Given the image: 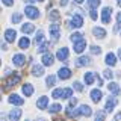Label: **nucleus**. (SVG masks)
Returning <instances> with one entry per match:
<instances>
[{"label": "nucleus", "mask_w": 121, "mask_h": 121, "mask_svg": "<svg viewBox=\"0 0 121 121\" xmlns=\"http://www.w3.org/2000/svg\"><path fill=\"white\" fill-rule=\"evenodd\" d=\"M20 82V74H11L9 77L5 80V88H11V86H15L17 83Z\"/></svg>", "instance_id": "nucleus-1"}, {"label": "nucleus", "mask_w": 121, "mask_h": 121, "mask_svg": "<svg viewBox=\"0 0 121 121\" xmlns=\"http://www.w3.org/2000/svg\"><path fill=\"white\" fill-rule=\"evenodd\" d=\"M24 14H26V17L32 18V20L39 17V11H38V8H33V6H26L24 8Z\"/></svg>", "instance_id": "nucleus-2"}, {"label": "nucleus", "mask_w": 121, "mask_h": 121, "mask_svg": "<svg viewBox=\"0 0 121 121\" xmlns=\"http://www.w3.org/2000/svg\"><path fill=\"white\" fill-rule=\"evenodd\" d=\"M111 14H112V8L111 6L103 8V11H101V21H103L104 24L111 23Z\"/></svg>", "instance_id": "nucleus-3"}, {"label": "nucleus", "mask_w": 121, "mask_h": 121, "mask_svg": "<svg viewBox=\"0 0 121 121\" xmlns=\"http://www.w3.org/2000/svg\"><path fill=\"white\" fill-rule=\"evenodd\" d=\"M82 24H83L82 15H73V18H71V21H70V27L79 29V27H82Z\"/></svg>", "instance_id": "nucleus-4"}, {"label": "nucleus", "mask_w": 121, "mask_h": 121, "mask_svg": "<svg viewBox=\"0 0 121 121\" xmlns=\"http://www.w3.org/2000/svg\"><path fill=\"white\" fill-rule=\"evenodd\" d=\"M48 32H50V36H52L55 41L59 39V36H60V29H59L58 24H50V27H48Z\"/></svg>", "instance_id": "nucleus-5"}, {"label": "nucleus", "mask_w": 121, "mask_h": 121, "mask_svg": "<svg viewBox=\"0 0 121 121\" xmlns=\"http://www.w3.org/2000/svg\"><path fill=\"white\" fill-rule=\"evenodd\" d=\"M12 62H14L15 67H23V65L26 64V56L21 55V53H18V55H14Z\"/></svg>", "instance_id": "nucleus-6"}, {"label": "nucleus", "mask_w": 121, "mask_h": 121, "mask_svg": "<svg viewBox=\"0 0 121 121\" xmlns=\"http://www.w3.org/2000/svg\"><path fill=\"white\" fill-rule=\"evenodd\" d=\"M8 101H9L11 104H15V106H21L24 103V100H23L20 95H17V94H11L9 98H8Z\"/></svg>", "instance_id": "nucleus-7"}, {"label": "nucleus", "mask_w": 121, "mask_h": 121, "mask_svg": "<svg viewBox=\"0 0 121 121\" xmlns=\"http://www.w3.org/2000/svg\"><path fill=\"white\" fill-rule=\"evenodd\" d=\"M15 38H17V32L14 29H6L5 30V39L6 43H14Z\"/></svg>", "instance_id": "nucleus-8"}, {"label": "nucleus", "mask_w": 121, "mask_h": 121, "mask_svg": "<svg viewBox=\"0 0 121 121\" xmlns=\"http://www.w3.org/2000/svg\"><path fill=\"white\" fill-rule=\"evenodd\" d=\"M53 62H55V56L52 55V53H44L43 55V64L45 67H50L53 65Z\"/></svg>", "instance_id": "nucleus-9"}, {"label": "nucleus", "mask_w": 121, "mask_h": 121, "mask_svg": "<svg viewBox=\"0 0 121 121\" xmlns=\"http://www.w3.org/2000/svg\"><path fill=\"white\" fill-rule=\"evenodd\" d=\"M58 76H59V79H62V80H67V79H70V76H71V70L67 68V67H64V68H60L58 71Z\"/></svg>", "instance_id": "nucleus-10"}, {"label": "nucleus", "mask_w": 121, "mask_h": 121, "mask_svg": "<svg viewBox=\"0 0 121 121\" xmlns=\"http://www.w3.org/2000/svg\"><path fill=\"white\" fill-rule=\"evenodd\" d=\"M36 106H38V109H47V106H48V97H45V95H43V97H39L38 98V101H36Z\"/></svg>", "instance_id": "nucleus-11"}, {"label": "nucleus", "mask_w": 121, "mask_h": 121, "mask_svg": "<svg viewBox=\"0 0 121 121\" xmlns=\"http://www.w3.org/2000/svg\"><path fill=\"white\" fill-rule=\"evenodd\" d=\"M85 48H86V41L83 39V38L80 41H77V43H74V52L76 53H82Z\"/></svg>", "instance_id": "nucleus-12"}, {"label": "nucleus", "mask_w": 121, "mask_h": 121, "mask_svg": "<svg viewBox=\"0 0 121 121\" xmlns=\"http://www.w3.org/2000/svg\"><path fill=\"white\" fill-rule=\"evenodd\" d=\"M79 112H80L82 117H91L92 115V109H91L88 104H82L80 108H79Z\"/></svg>", "instance_id": "nucleus-13"}, {"label": "nucleus", "mask_w": 121, "mask_h": 121, "mask_svg": "<svg viewBox=\"0 0 121 121\" xmlns=\"http://www.w3.org/2000/svg\"><path fill=\"white\" fill-rule=\"evenodd\" d=\"M101 97H103V94H101L100 89H92L91 91V100H92L94 103H98V101L101 100Z\"/></svg>", "instance_id": "nucleus-14"}, {"label": "nucleus", "mask_w": 121, "mask_h": 121, "mask_svg": "<svg viewBox=\"0 0 121 121\" xmlns=\"http://www.w3.org/2000/svg\"><path fill=\"white\" fill-rule=\"evenodd\" d=\"M56 58H58L59 60H67V58H68V48L67 47L59 48L58 53H56Z\"/></svg>", "instance_id": "nucleus-15"}, {"label": "nucleus", "mask_w": 121, "mask_h": 121, "mask_svg": "<svg viewBox=\"0 0 121 121\" xmlns=\"http://www.w3.org/2000/svg\"><path fill=\"white\" fill-rule=\"evenodd\" d=\"M21 117V109H12L9 112V121H18Z\"/></svg>", "instance_id": "nucleus-16"}, {"label": "nucleus", "mask_w": 121, "mask_h": 121, "mask_svg": "<svg viewBox=\"0 0 121 121\" xmlns=\"http://www.w3.org/2000/svg\"><path fill=\"white\" fill-rule=\"evenodd\" d=\"M117 103H118V100H117L115 97H109V100L106 101V108H104V109H106L108 112H111L112 109L117 106Z\"/></svg>", "instance_id": "nucleus-17"}, {"label": "nucleus", "mask_w": 121, "mask_h": 121, "mask_svg": "<svg viewBox=\"0 0 121 121\" xmlns=\"http://www.w3.org/2000/svg\"><path fill=\"white\" fill-rule=\"evenodd\" d=\"M104 62H106V65L113 67V65L117 64V58H115V55H113V53H108V55H106V58H104Z\"/></svg>", "instance_id": "nucleus-18"}, {"label": "nucleus", "mask_w": 121, "mask_h": 121, "mask_svg": "<svg viewBox=\"0 0 121 121\" xmlns=\"http://www.w3.org/2000/svg\"><path fill=\"white\" fill-rule=\"evenodd\" d=\"M32 74L35 76V77H41V76L44 74V68H43V65H33L32 67Z\"/></svg>", "instance_id": "nucleus-19"}, {"label": "nucleus", "mask_w": 121, "mask_h": 121, "mask_svg": "<svg viewBox=\"0 0 121 121\" xmlns=\"http://www.w3.org/2000/svg\"><path fill=\"white\" fill-rule=\"evenodd\" d=\"M92 33L95 38H100V39H103V38L106 36V30L103 27H94L92 29Z\"/></svg>", "instance_id": "nucleus-20"}, {"label": "nucleus", "mask_w": 121, "mask_h": 121, "mask_svg": "<svg viewBox=\"0 0 121 121\" xmlns=\"http://www.w3.org/2000/svg\"><path fill=\"white\" fill-rule=\"evenodd\" d=\"M108 89H109V92H112L113 95H118L120 94V86H118V83H115V82H111L108 85Z\"/></svg>", "instance_id": "nucleus-21"}, {"label": "nucleus", "mask_w": 121, "mask_h": 121, "mask_svg": "<svg viewBox=\"0 0 121 121\" xmlns=\"http://www.w3.org/2000/svg\"><path fill=\"white\" fill-rule=\"evenodd\" d=\"M33 30H35V26H33L32 23H26V24L21 26V32L26 33V35H27V33H32Z\"/></svg>", "instance_id": "nucleus-22"}, {"label": "nucleus", "mask_w": 121, "mask_h": 121, "mask_svg": "<svg viewBox=\"0 0 121 121\" xmlns=\"http://www.w3.org/2000/svg\"><path fill=\"white\" fill-rule=\"evenodd\" d=\"M23 94H24L26 97H30L33 94V86L30 85V83H24V85H23Z\"/></svg>", "instance_id": "nucleus-23"}, {"label": "nucleus", "mask_w": 121, "mask_h": 121, "mask_svg": "<svg viewBox=\"0 0 121 121\" xmlns=\"http://www.w3.org/2000/svg\"><path fill=\"white\" fill-rule=\"evenodd\" d=\"M76 64H77L79 67H85V65H89V64H91V59L88 58V56H80Z\"/></svg>", "instance_id": "nucleus-24"}, {"label": "nucleus", "mask_w": 121, "mask_h": 121, "mask_svg": "<svg viewBox=\"0 0 121 121\" xmlns=\"http://www.w3.org/2000/svg\"><path fill=\"white\" fill-rule=\"evenodd\" d=\"M83 79H85L86 85H92L94 80H95V74H94V73H86L85 76H83Z\"/></svg>", "instance_id": "nucleus-25"}, {"label": "nucleus", "mask_w": 121, "mask_h": 121, "mask_svg": "<svg viewBox=\"0 0 121 121\" xmlns=\"http://www.w3.org/2000/svg\"><path fill=\"white\" fill-rule=\"evenodd\" d=\"M18 45H20V48H23V50H24V48H29L30 39H29L27 36H23L21 39H20V43H18Z\"/></svg>", "instance_id": "nucleus-26"}, {"label": "nucleus", "mask_w": 121, "mask_h": 121, "mask_svg": "<svg viewBox=\"0 0 121 121\" xmlns=\"http://www.w3.org/2000/svg\"><path fill=\"white\" fill-rule=\"evenodd\" d=\"M79 115H80L79 109H77V111H73L71 106H68V108H67V117H70V118H77Z\"/></svg>", "instance_id": "nucleus-27"}, {"label": "nucleus", "mask_w": 121, "mask_h": 121, "mask_svg": "<svg viewBox=\"0 0 121 121\" xmlns=\"http://www.w3.org/2000/svg\"><path fill=\"white\" fill-rule=\"evenodd\" d=\"M35 43H36V44H43V43H44V33H43V30H38V32H36Z\"/></svg>", "instance_id": "nucleus-28"}, {"label": "nucleus", "mask_w": 121, "mask_h": 121, "mask_svg": "<svg viewBox=\"0 0 121 121\" xmlns=\"http://www.w3.org/2000/svg\"><path fill=\"white\" fill-rule=\"evenodd\" d=\"M48 47H50V43H43L39 44V47H38V53H45L48 50Z\"/></svg>", "instance_id": "nucleus-29"}, {"label": "nucleus", "mask_w": 121, "mask_h": 121, "mask_svg": "<svg viewBox=\"0 0 121 121\" xmlns=\"http://www.w3.org/2000/svg\"><path fill=\"white\" fill-rule=\"evenodd\" d=\"M86 3H88L91 9H95V8L100 6V0H86Z\"/></svg>", "instance_id": "nucleus-30"}, {"label": "nucleus", "mask_w": 121, "mask_h": 121, "mask_svg": "<svg viewBox=\"0 0 121 121\" xmlns=\"http://www.w3.org/2000/svg\"><path fill=\"white\" fill-rule=\"evenodd\" d=\"M82 38H83V35H82V33H79V32H74L73 35H71V38H70V39L73 41V44H74V43H77V41H80Z\"/></svg>", "instance_id": "nucleus-31"}, {"label": "nucleus", "mask_w": 121, "mask_h": 121, "mask_svg": "<svg viewBox=\"0 0 121 121\" xmlns=\"http://www.w3.org/2000/svg\"><path fill=\"white\" fill-rule=\"evenodd\" d=\"M71 95H73V89H71V88H64V91H62V98H70Z\"/></svg>", "instance_id": "nucleus-32"}, {"label": "nucleus", "mask_w": 121, "mask_h": 121, "mask_svg": "<svg viewBox=\"0 0 121 121\" xmlns=\"http://www.w3.org/2000/svg\"><path fill=\"white\" fill-rule=\"evenodd\" d=\"M60 109H62V106H60V104H58V103H56V104H52V106H50V108H48V111H50L52 113H58V112L60 111Z\"/></svg>", "instance_id": "nucleus-33"}, {"label": "nucleus", "mask_w": 121, "mask_h": 121, "mask_svg": "<svg viewBox=\"0 0 121 121\" xmlns=\"http://www.w3.org/2000/svg\"><path fill=\"white\" fill-rule=\"evenodd\" d=\"M104 117H106V112L104 111H98L95 113V121H104Z\"/></svg>", "instance_id": "nucleus-34"}, {"label": "nucleus", "mask_w": 121, "mask_h": 121, "mask_svg": "<svg viewBox=\"0 0 121 121\" xmlns=\"http://www.w3.org/2000/svg\"><path fill=\"white\" fill-rule=\"evenodd\" d=\"M62 88H58V89H55L53 91V94H52V97L53 98H62Z\"/></svg>", "instance_id": "nucleus-35"}, {"label": "nucleus", "mask_w": 121, "mask_h": 121, "mask_svg": "<svg viewBox=\"0 0 121 121\" xmlns=\"http://www.w3.org/2000/svg\"><path fill=\"white\" fill-rule=\"evenodd\" d=\"M45 83H47V86L50 88V86H53L56 83V77H55V76H48L47 80H45Z\"/></svg>", "instance_id": "nucleus-36"}, {"label": "nucleus", "mask_w": 121, "mask_h": 121, "mask_svg": "<svg viewBox=\"0 0 121 121\" xmlns=\"http://www.w3.org/2000/svg\"><path fill=\"white\" fill-rule=\"evenodd\" d=\"M48 17H50L52 21H58V20H59V12H58V11H52Z\"/></svg>", "instance_id": "nucleus-37"}, {"label": "nucleus", "mask_w": 121, "mask_h": 121, "mask_svg": "<svg viewBox=\"0 0 121 121\" xmlns=\"http://www.w3.org/2000/svg\"><path fill=\"white\" fill-rule=\"evenodd\" d=\"M91 53H92V55H100V53H101V48L97 47V45H91Z\"/></svg>", "instance_id": "nucleus-38"}, {"label": "nucleus", "mask_w": 121, "mask_h": 121, "mask_svg": "<svg viewBox=\"0 0 121 121\" xmlns=\"http://www.w3.org/2000/svg\"><path fill=\"white\" fill-rule=\"evenodd\" d=\"M21 18H23L21 14H14V15H12V23H20Z\"/></svg>", "instance_id": "nucleus-39"}, {"label": "nucleus", "mask_w": 121, "mask_h": 121, "mask_svg": "<svg viewBox=\"0 0 121 121\" xmlns=\"http://www.w3.org/2000/svg\"><path fill=\"white\" fill-rule=\"evenodd\" d=\"M73 88H74L76 91H79V92H82V91H83V86H82V83H80V82H74Z\"/></svg>", "instance_id": "nucleus-40"}, {"label": "nucleus", "mask_w": 121, "mask_h": 121, "mask_svg": "<svg viewBox=\"0 0 121 121\" xmlns=\"http://www.w3.org/2000/svg\"><path fill=\"white\" fill-rule=\"evenodd\" d=\"M103 76H104L106 79H109V80H111V79L113 77V73H112L111 70H104V71H103Z\"/></svg>", "instance_id": "nucleus-41"}, {"label": "nucleus", "mask_w": 121, "mask_h": 121, "mask_svg": "<svg viewBox=\"0 0 121 121\" xmlns=\"http://www.w3.org/2000/svg\"><path fill=\"white\" fill-rule=\"evenodd\" d=\"M91 18H92V20H97V12H95V9H91Z\"/></svg>", "instance_id": "nucleus-42"}, {"label": "nucleus", "mask_w": 121, "mask_h": 121, "mask_svg": "<svg viewBox=\"0 0 121 121\" xmlns=\"http://www.w3.org/2000/svg\"><path fill=\"white\" fill-rule=\"evenodd\" d=\"M2 3H5L6 6H11V5H14V0H2Z\"/></svg>", "instance_id": "nucleus-43"}, {"label": "nucleus", "mask_w": 121, "mask_h": 121, "mask_svg": "<svg viewBox=\"0 0 121 121\" xmlns=\"http://www.w3.org/2000/svg\"><path fill=\"white\" fill-rule=\"evenodd\" d=\"M76 104H77V98H71V100H70V106L73 108V106H76Z\"/></svg>", "instance_id": "nucleus-44"}, {"label": "nucleus", "mask_w": 121, "mask_h": 121, "mask_svg": "<svg viewBox=\"0 0 121 121\" xmlns=\"http://www.w3.org/2000/svg\"><path fill=\"white\" fill-rule=\"evenodd\" d=\"M120 120H121V111H120L118 113H117L115 117H113V121H120Z\"/></svg>", "instance_id": "nucleus-45"}, {"label": "nucleus", "mask_w": 121, "mask_h": 121, "mask_svg": "<svg viewBox=\"0 0 121 121\" xmlns=\"http://www.w3.org/2000/svg\"><path fill=\"white\" fill-rule=\"evenodd\" d=\"M117 21H118V24H121V12L117 14Z\"/></svg>", "instance_id": "nucleus-46"}, {"label": "nucleus", "mask_w": 121, "mask_h": 121, "mask_svg": "<svg viewBox=\"0 0 121 121\" xmlns=\"http://www.w3.org/2000/svg\"><path fill=\"white\" fill-rule=\"evenodd\" d=\"M97 82H98V86L103 85V80H101V77H98V76H97Z\"/></svg>", "instance_id": "nucleus-47"}, {"label": "nucleus", "mask_w": 121, "mask_h": 121, "mask_svg": "<svg viewBox=\"0 0 121 121\" xmlns=\"http://www.w3.org/2000/svg\"><path fill=\"white\" fill-rule=\"evenodd\" d=\"M26 3H35V2H43V0H24Z\"/></svg>", "instance_id": "nucleus-48"}, {"label": "nucleus", "mask_w": 121, "mask_h": 121, "mask_svg": "<svg viewBox=\"0 0 121 121\" xmlns=\"http://www.w3.org/2000/svg\"><path fill=\"white\" fill-rule=\"evenodd\" d=\"M120 27H121V24H117V26H115V29H113V32H118Z\"/></svg>", "instance_id": "nucleus-49"}, {"label": "nucleus", "mask_w": 121, "mask_h": 121, "mask_svg": "<svg viewBox=\"0 0 121 121\" xmlns=\"http://www.w3.org/2000/svg\"><path fill=\"white\" fill-rule=\"evenodd\" d=\"M67 2H68V0H60V5L65 6V5H67Z\"/></svg>", "instance_id": "nucleus-50"}, {"label": "nucleus", "mask_w": 121, "mask_h": 121, "mask_svg": "<svg viewBox=\"0 0 121 121\" xmlns=\"http://www.w3.org/2000/svg\"><path fill=\"white\" fill-rule=\"evenodd\" d=\"M74 3H79V5H80V3H83V0H74Z\"/></svg>", "instance_id": "nucleus-51"}, {"label": "nucleus", "mask_w": 121, "mask_h": 121, "mask_svg": "<svg viewBox=\"0 0 121 121\" xmlns=\"http://www.w3.org/2000/svg\"><path fill=\"white\" fill-rule=\"evenodd\" d=\"M118 58L121 59V48H120V50H118Z\"/></svg>", "instance_id": "nucleus-52"}, {"label": "nucleus", "mask_w": 121, "mask_h": 121, "mask_svg": "<svg viewBox=\"0 0 121 121\" xmlns=\"http://www.w3.org/2000/svg\"><path fill=\"white\" fill-rule=\"evenodd\" d=\"M38 121H45V120H44V118H39V120H38Z\"/></svg>", "instance_id": "nucleus-53"}]
</instances>
